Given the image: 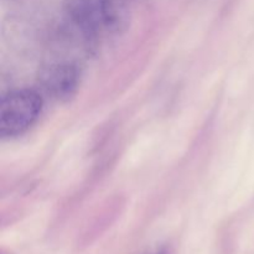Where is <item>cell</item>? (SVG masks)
<instances>
[{
    "mask_svg": "<svg viewBox=\"0 0 254 254\" xmlns=\"http://www.w3.org/2000/svg\"><path fill=\"white\" fill-rule=\"evenodd\" d=\"M40 84L49 96L57 101H68L79 86V71L68 62H57L45 66L40 72Z\"/></svg>",
    "mask_w": 254,
    "mask_h": 254,
    "instance_id": "2",
    "label": "cell"
},
{
    "mask_svg": "<svg viewBox=\"0 0 254 254\" xmlns=\"http://www.w3.org/2000/svg\"><path fill=\"white\" fill-rule=\"evenodd\" d=\"M158 254H166V252H165V251L163 250V251H160V252H159Z\"/></svg>",
    "mask_w": 254,
    "mask_h": 254,
    "instance_id": "3",
    "label": "cell"
},
{
    "mask_svg": "<svg viewBox=\"0 0 254 254\" xmlns=\"http://www.w3.org/2000/svg\"><path fill=\"white\" fill-rule=\"evenodd\" d=\"M42 107V97L34 89H15L4 94L0 101L1 138H16L26 133L40 118Z\"/></svg>",
    "mask_w": 254,
    "mask_h": 254,
    "instance_id": "1",
    "label": "cell"
}]
</instances>
